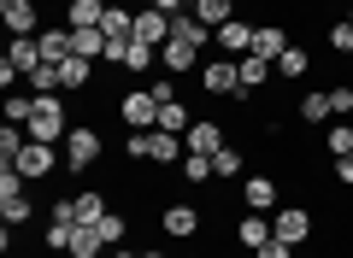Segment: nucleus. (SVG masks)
Returning <instances> with one entry per match:
<instances>
[{"instance_id": "47", "label": "nucleus", "mask_w": 353, "mask_h": 258, "mask_svg": "<svg viewBox=\"0 0 353 258\" xmlns=\"http://www.w3.org/2000/svg\"><path fill=\"white\" fill-rule=\"evenodd\" d=\"M347 18H353V0H347Z\"/></svg>"}, {"instance_id": "24", "label": "nucleus", "mask_w": 353, "mask_h": 258, "mask_svg": "<svg viewBox=\"0 0 353 258\" xmlns=\"http://www.w3.org/2000/svg\"><path fill=\"white\" fill-rule=\"evenodd\" d=\"M71 53H77V59H94V65H101V53H106V30H71Z\"/></svg>"}, {"instance_id": "22", "label": "nucleus", "mask_w": 353, "mask_h": 258, "mask_svg": "<svg viewBox=\"0 0 353 258\" xmlns=\"http://www.w3.org/2000/svg\"><path fill=\"white\" fill-rule=\"evenodd\" d=\"M6 59H12V65H18L24 76L36 71V65H48V59H41V41H36V36H12V47H6Z\"/></svg>"}, {"instance_id": "13", "label": "nucleus", "mask_w": 353, "mask_h": 258, "mask_svg": "<svg viewBox=\"0 0 353 258\" xmlns=\"http://www.w3.org/2000/svg\"><path fill=\"white\" fill-rule=\"evenodd\" d=\"M241 206L248 211H277V176H241Z\"/></svg>"}, {"instance_id": "5", "label": "nucleus", "mask_w": 353, "mask_h": 258, "mask_svg": "<svg viewBox=\"0 0 353 258\" xmlns=\"http://www.w3.org/2000/svg\"><path fill=\"white\" fill-rule=\"evenodd\" d=\"M118 118H124L130 129H153V123H159V100H153L148 88H130V94L118 100Z\"/></svg>"}, {"instance_id": "40", "label": "nucleus", "mask_w": 353, "mask_h": 258, "mask_svg": "<svg viewBox=\"0 0 353 258\" xmlns=\"http://www.w3.org/2000/svg\"><path fill=\"white\" fill-rule=\"evenodd\" d=\"M124 47H130V36H106V53H101V59H106V65H124Z\"/></svg>"}, {"instance_id": "4", "label": "nucleus", "mask_w": 353, "mask_h": 258, "mask_svg": "<svg viewBox=\"0 0 353 258\" xmlns=\"http://www.w3.org/2000/svg\"><path fill=\"white\" fill-rule=\"evenodd\" d=\"M159 229L171 235V241H194L206 223H201V211H194L189 200H176V206H165V211H159Z\"/></svg>"}, {"instance_id": "38", "label": "nucleus", "mask_w": 353, "mask_h": 258, "mask_svg": "<svg viewBox=\"0 0 353 258\" xmlns=\"http://www.w3.org/2000/svg\"><path fill=\"white\" fill-rule=\"evenodd\" d=\"M124 229H130V223L118 217V211H106V217H101V235H106V246H118V241H124Z\"/></svg>"}, {"instance_id": "29", "label": "nucleus", "mask_w": 353, "mask_h": 258, "mask_svg": "<svg viewBox=\"0 0 353 258\" xmlns=\"http://www.w3.org/2000/svg\"><path fill=\"white\" fill-rule=\"evenodd\" d=\"M176 176L194 182V188H201V182H218V176H212V153H189V159L176 164Z\"/></svg>"}, {"instance_id": "45", "label": "nucleus", "mask_w": 353, "mask_h": 258, "mask_svg": "<svg viewBox=\"0 0 353 258\" xmlns=\"http://www.w3.org/2000/svg\"><path fill=\"white\" fill-rule=\"evenodd\" d=\"M141 258H165V252H159V246H148V252H141Z\"/></svg>"}, {"instance_id": "6", "label": "nucleus", "mask_w": 353, "mask_h": 258, "mask_svg": "<svg viewBox=\"0 0 353 258\" xmlns=\"http://www.w3.org/2000/svg\"><path fill=\"white\" fill-rule=\"evenodd\" d=\"M271 229H277V241L306 246V235H312V211H306V206H283V211H271Z\"/></svg>"}, {"instance_id": "12", "label": "nucleus", "mask_w": 353, "mask_h": 258, "mask_svg": "<svg viewBox=\"0 0 353 258\" xmlns=\"http://www.w3.org/2000/svg\"><path fill=\"white\" fill-rule=\"evenodd\" d=\"M136 41L165 47V41H171V12H159V6H141V12H136Z\"/></svg>"}, {"instance_id": "1", "label": "nucleus", "mask_w": 353, "mask_h": 258, "mask_svg": "<svg viewBox=\"0 0 353 258\" xmlns=\"http://www.w3.org/2000/svg\"><path fill=\"white\" fill-rule=\"evenodd\" d=\"M65 171H94L101 164V153H106V141H101V129H88V123H77L71 136H65Z\"/></svg>"}, {"instance_id": "19", "label": "nucleus", "mask_w": 353, "mask_h": 258, "mask_svg": "<svg viewBox=\"0 0 353 258\" xmlns=\"http://www.w3.org/2000/svg\"><path fill=\"white\" fill-rule=\"evenodd\" d=\"M41 59H48V65H65V59H71V24H53V30H41Z\"/></svg>"}, {"instance_id": "30", "label": "nucleus", "mask_w": 353, "mask_h": 258, "mask_svg": "<svg viewBox=\"0 0 353 258\" xmlns=\"http://www.w3.org/2000/svg\"><path fill=\"white\" fill-rule=\"evenodd\" d=\"M24 88H30V94H65V83H59V65H36V71L24 76Z\"/></svg>"}, {"instance_id": "20", "label": "nucleus", "mask_w": 353, "mask_h": 258, "mask_svg": "<svg viewBox=\"0 0 353 258\" xmlns=\"http://www.w3.org/2000/svg\"><path fill=\"white\" fill-rule=\"evenodd\" d=\"M101 18H106L101 0H65V24L71 30H101Z\"/></svg>"}, {"instance_id": "41", "label": "nucleus", "mask_w": 353, "mask_h": 258, "mask_svg": "<svg viewBox=\"0 0 353 258\" xmlns=\"http://www.w3.org/2000/svg\"><path fill=\"white\" fill-rule=\"evenodd\" d=\"M253 258H294V246H289V241H265Z\"/></svg>"}, {"instance_id": "8", "label": "nucleus", "mask_w": 353, "mask_h": 258, "mask_svg": "<svg viewBox=\"0 0 353 258\" xmlns=\"http://www.w3.org/2000/svg\"><path fill=\"white\" fill-rule=\"evenodd\" d=\"M253 30H259V24H248V18L236 12L224 30H212V41L224 47V59H248V53H253Z\"/></svg>"}, {"instance_id": "2", "label": "nucleus", "mask_w": 353, "mask_h": 258, "mask_svg": "<svg viewBox=\"0 0 353 258\" xmlns=\"http://www.w3.org/2000/svg\"><path fill=\"white\" fill-rule=\"evenodd\" d=\"M30 211L36 206H30V194H24V176H18L12 164H0V217L18 229V223H30Z\"/></svg>"}, {"instance_id": "48", "label": "nucleus", "mask_w": 353, "mask_h": 258, "mask_svg": "<svg viewBox=\"0 0 353 258\" xmlns=\"http://www.w3.org/2000/svg\"><path fill=\"white\" fill-rule=\"evenodd\" d=\"M236 6H241V0H236Z\"/></svg>"}, {"instance_id": "3", "label": "nucleus", "mask_w": 353, "mask_h": 258, "mask_svg": "<svg viewBox=\"0 0 353 258\" xmlns=\"http://www.w3.org/2000/svg\"><path fill=\"white\" fill-rule=\"evenodd\" d=\"M59 159H65L59 147H48V141H30V147L12 159V171L24 176V182H41V176H53V164H59Z\"/></svg>"}, {"instance_id": "7", "label": "nucleus", "mask_w": 353, "mask_h": 258, "mask_svg": "<svg viewBox=\"0 0 353 258\" xmlns=\"http://www.w3.org/2000/svg\"><path fill=\"white\" fill-rule=\"evenodd\" d=\"M0 24L12 36H41V6L36 0H0Z\"/></svg>"}, {"instance_id": "21", "label": "nucleus", "mask_w": 353, "mask_h": 258, "mask_svg": "<svg viewBox=\"0 0 353 258\" xmlns=\"http://www.w3.org/2000/svg\"><path fill=\"white\" fill-rule=\"evenodd\" d=\"M189 12L201 18L206 30H224L230 18H236V0H189Z\"/></svg>"}, {"instance_id": "28", "label": "nucleus", "mask_w": 353, "mask_h": 258, "mask_svg": "<svg viewBox=\"0 0 353 258\" xmlns=\"http://www.w3.org/2000/svg\"><path fill=\"white\" fill-rule=\"evenodd\" d=\"M189 123H194V111L183 106V100H171V106H159V123H153V129H171V136H189Z\"/></svg>"}, {"instance_id": "36", "label": "nucleus", "mask_w": 353, "mask_h": 258, "mask_svg": "<svg viewBox=\"0 0 353 258\" xmlns=\"http://www.w3.org/2000/svg\"><path fill=\"white\" fill-rule=\"evenodd\" d=\"M330 118H353V88H330Z\"/></svg>"}, {"instance_id": "15", "label": "nucleus", "mask_w": 353, "mask_h": 258, "mask_svg": "<svg viewBox=\"0 0 353 258\" xmlns=\"http://www.w3.org/2000/svg\"><path fill=\"white\" fill-rule=\"evenodd\" d=\"M283 47H289V30H283V24H259V30H253V59H271V65H277Z\"/></svg>"}, {"instance_id": "31", "label": "nucleus", "mask_w": 353, "mask_h": 258, "mask_svg": "<svg viewBox=\"0 0 353 258\" xmlns=\"http://www.w3.org/2000/svg\"><path fill=\"white\" fill-rule=\"evenodd\" d=\"M30 118H36V94H30V88H12V94H6V123L24 129Z\"/></svg>"}, {"instance_id": "14", "label": "nucleus", "mask_w": 353, "mask_h": 258, "mask_svg": "<svg viewBox=\"0 0 353 258\" xmlns=\"http://www.w3.org/2000/svg\"><path fill=\"white\" fill-rule=\"evenodd\" d=\"M183 147H189V153H218V147H224V123L194 118V123H189V136H183Z\"/></svg>"}, {"instance_id": "46", "label": "nucleus", "mask_w": 353, "mask_h": 258, "mask_svg": "<svg viewBox=\"0 0 353 258\" xmlns=\"http://www.w3.org/2000/svg\"><path fill=\"white\" fill-rule=\"evenodd\" d=\"M101 6H118V0H101Z\"/></svg>"}, {"instance_id": "11", "label": "nucleus", "mask_w": 353, "mask_h": 258, "mask_svg": "<svg viewBox=\"0 0 353 258\" xmlns=\"http://www.w3.org/2000/svg\"><path fill=\"white\" fill-rule=\"evenodd\" d=\"M265 241H277V229H271V217H265V211H241V223H236V246H248V252H259Z\"/></svg>"}, {"instance_id": "43", "label": "nucleus", "mask_w": 353, "mask_h": 258, "mask_svg": "<svg viewBox=\"0 0 353 258\" xmlns=\"http://www.w3.org/2000/svg\"><path fill=\"white\" fill-rule=\"evenodd\" d=\"M148 6H159V12H189V0H148Z\"/></svg>"}, {"instance_id": "32", "label": "nucleus", "mask_w": 353, "mask_h": 258, "mask_svg": "<svg viewBox=\"0 0 353 258\" xmlns=\"http://www.w3.org/2000/svg\"><path fill=\"white\" fill-rule=\"evenodd\" d=\"M301 123H330V88L301 94Z\"/></svg>"}, {"instance_id": "27", "label": "nucleus", "mask_w": 353, "mask_h": 258, "mask_svg": "<svg viewBox=\"0 0 353 258\" xmlns=\"http://www.w3.org/2000/svg\"><path fill=\"white\" fill-rule=\"evenodd\" d=\"M241 171H248V153H241V147H230V141H224V147L212 153V176H224V182H230V176H241Z\"/></svg>"}, {"instance_id": "42", "label": "nucleus", "mask_w": 353, "mask_h": 258, "mask_svg": "<svg viewBox=\"0 0 353 258\" xmlns=\"http://www.w3.org/2000/svg\"><path fill=\"white\" fill-rule=\"evenodd\" d=\"M336 176H341V188H353V153H347V159H336Z\"/></svg>"}, {"instance_id": "35", "label": "nucleus", "mask_w": 353, "mask_h": 258, "mask_svg": "<svg viewBox=\"0 0 353 258\" xmlns=\"http://www.w3.org/2000/svg\"><path fill=\"white\" fill-rule=\"evenodd\" d=\"M77 200V223H101L106 217V194H94V188H88V194H71Z\"/></svg>"}, {"instance_id": "16", "label": "nucleus", "mask_w": 353, "mask_h": 258, "mask_svg": "<svg viewBox=\"0 0 353 258\" xmlns=\"http://www.w3.org/2000/svg\"><path fill=\"white\" fill-rule=\"evenodd\" d=\"M236 71H241L236 100L248 106V94H253V88H265V83H271V59H253V53H248V59H236Z\"/></svg>"}, {"instance_id": "33", "label": "nucleus", "mask_w": 353, "mask_h": 258, "mask_svg": "<svg viewBox=\"0 0 353 258\" xmlns=\"http://www.w3.org/2000/svg\"><path fill=\"white\" fill-rule=\"evenodd\" d=\"M101 30H106V36H136V12H130L124 0H118V6H106V18H101Z\"/></svg>"}, {"instance_id": "18", "label": "nucleus", "mask_w": 353, "mask_h": 258, "mask_svg": "<svg viewBox=\"0 0 353 258\" xmlns=\"http://www.w3.org/2000/svg\"><path fill=\"white\" fill-rule=\"evenodd\" d=\"M101 252H106L101 223H77V229H71V258H101Z\"/></svg>"}, {"instance_id": "26", "label": "nucleus", "mask_w": 353, "mask_h": 258, "mask_svg": "<svg viewBox=\"0 0 353 258\" xmlns=\"http://www.w3.org/2000/svg\"><path fill=\"white\" fill-rule=\"evenodd\" d=\"M153 59H159V47H148V41L130 36V47H124V71H130V76H148V71H153Z\"/></svg>"}, {"instance_id": "34", "label": "nucleus", "mask_w": 353, "mask_h": 258, "mask_svg": "<svg viewBox=\"0 0 353 258\" xmlns=\"http://www.w3.org/2000/svg\"><path fill=\"white\" fill-rule=\"evenodd\" d=\"M324 41H330V53H347V59H353V18H347V12H341V18H336V24H330V30H324Z\"/></svg>"}, {"instance_id": "10", "label": "nucleus", "mask_w": 353, "mask_h": 258, "mask_svg": "<svg viewBox=\"0 0 353 258\" xmlns=\"http://www.w3.org/2000/svg\"><path fill=\"white\" fill-rule=\"evenodd\" d=\"M201 88H206V94H236V88H241L236 59H206L201 65Z\"/></svg>"}, {"instance_id": "25", "label": "nucleus", "mask_w": 353, "mask_h": 258, "mask_svg": "<svg viewBox=\"0 0 353 258\" xmlns=\"http://www.w3.org/2000/svg\"><path fill=\"white\" fill-rule=\"evenodd\" d=\"M324 147H330V159H347V153H353V123H347V118H330Z\"/></svg>"}, {"instance_id": "23", "label": "nucleus", "mask_w": 353, "mask_h": 258, "mask_svg": "<svg viewBox=\"0 0 353 258\" xmlns=\"http://www.w3.org/2000/svg\"><path fill=\"white\" fill-rule=\"evenodd\" d=\"M88 76H94V59H77V53H71V59L59 65V83H65V94H83V88H88Z\"/></svg>"}, {"instance_id": "17", "label": "nucleus", "mask_w": 353, "mask_h": 258, "mask_svg": "<svg viewBox=\"0 0 353 258\" xmlns=\"http://www.w3.org/2000/svg\"><path fill=\"white\" fill-rule=\"evenodd\" d=\"M271 71H277V76H283V83H301V76H306V71H312V53H306V47H301V41H289V47H283V59H277V65H271Z\"/></svg>"}, {"instance_id": "39", "label": "nucleus", "mask_w": 353, "mask_h": 258, "mask_svg": "<svg viewBox=\"0 0 353 258\" xmlns=\"http://www.w3.org/2000/svg\"><path fill=\"white\" fill-rule=\"evenodd\" d=\"M148 94L159 100V106H171V100H176V76H159V83H148Z\"/></svg>"}, {"instance_id": "37", "label": "nucleus", "mask_w": 353, "mask_h": 258, "mask_svg": "<svg viewBox=\"0 0 353 258\" xmlns=\"http://www.w3.org/2000/svg\"><path fill=\"white\" fill-rule=\"evenodd\" d=\"M124 153L130 159H153V129H136V136L124 141Z\"/></svg>"}, {"instance_id": "44", "label": "nucleus", "mask_w": 353, "mask_h": 258, "mask_svg": "<svg viewBox=\"0 0 353 258\" xmlns=\"http://www.w3.org/2000/svg\"><path fill=\"white\" fill-rule=\"evenodd\" d=\"M106 258H141V252H130V246H112V252H106Z\"/></svg>"}, {"instance_id": "9", "label": "nucleus", "mask_w": 353, "mask_h": 258, "mask_svg": "<svg viewBox=\"0 0 353 258\" xmlns=\"http://www.w3.org/2000/svg\"><path fill=\"white\" fill-rule=\"evenodd\" d=\"M194 59H201V41H183V36H171V41L159 47L165 76H189V71H194Z\"/></svg>"}]
</instances>
